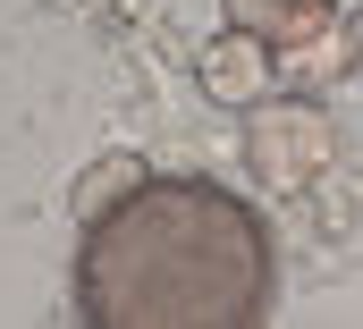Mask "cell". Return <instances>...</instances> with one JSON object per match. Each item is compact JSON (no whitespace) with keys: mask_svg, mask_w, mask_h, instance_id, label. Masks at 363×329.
Returning a JSON list of instances; mask_svg holds the SVG:
<instances>
[{"mask_svg":"<svg viewBox=\"0 0 363 329\" xmlns=\"http://www.w3.org/2000/svg\"><path fill=\"white\" fill-rule=\"evenodd\" d=\"M85 329H262L279 262L262 211L220 177H135L77 245Z\"/></svg>","mask_w":363,"mask_h":329,"instance_id":"6da1fadb","label":"cell"},{"mask_svg":"<svg viewBox=\"0 0 363 329\" xmlns=\"http://www.w3.org/2000/svg\"><path fill=\"white\" fill-rule=\"evenodd\" d=\"M245 161L271 194H304L321 169L338 161V118L304 93H262L245 110Z\"/></svg>","mask_w":363,"mask_h":329,"instance_id":"7a4b0ae2","label":"cell"},{"mask_svg":"<svg viewBox=\"0 0 363 329\" xmlns=\"http://www.w3.org/2000/svg\"><path fill=\"white\" fill-rule=\"evenodd\" d=\"M220 17L254 43H271L279 68H321V43H338V0H220Z\"/></svg>","mask_w":363,"mask_h":329,"instance_id":"3957f363","label":"cell"},{"mask_svg":"<svg viewBox=\"0 0 363 329\" xmlns=\"http://www.w3.org/2000/svg\"><path fill=\"white\" fill-rule=\"evenodd\" d=\"M271 68H279L271 43H254V34H237V26H228V34H211V43H203L194 84H203L220 110H254V101L271 93Z\"/></svg>","mask_w":363,"mask_h":329,"instance_id":"277c9868","label":"cell"},{"mask_svg":"<svg viewBox=\"0 0 363 329\" xmlns=\"http://www.w3.org/2000/svg\"><path fill=\"white\" fill-rule=\"evenodd\" d=\"M135 177H144V161H135V152H101V161L85 169V186H77V220L110 211V203H118V194H127Z\"/></svg>","mask_w":363,"mask_h":329,"instance_id":"5b68a950","label":"cell"},{"mask_svg":"<svg viewBox=\"0 0 363 329\" xmlns=\"http://www.w3.org/2000/svg\"><path fill=\"white\" fill-rule=\"evenodd\" d=\"M338 68H347V77H363V9H347V17H338Z\"/></svg>","mask_w":363,"mask_h":329,"instance_id":"8992f818","label":"cell"}]
</instances>
